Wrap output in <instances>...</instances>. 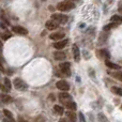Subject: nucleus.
Returning <instances> with one entry per match:
<instances>
[{
  "label": "nucleus",
  "mask_w": 122,
  "mask_h": 122,
  "mask_svg": "<svg viewBox=\"0 0 122 122\" xmlns=\"http://www.w3.org/2000/svg\"><path fill=\"white\" fill-rule=\"evenodd\" d=\"M75 8V4L72 1H67V0H64L62 2H59L57 4V9L59 11H62V12H66V11H70L72 9Z\"/></svg>",
  "instance_id": "obj_1"
},
{
  "label": "nucleus",
  "mask_w": 122,
  "mask_h": 122,
  "mask_svg": "<svg viewBox=\"0 0 122 122\" xmlns=\"http://www.w3.org/2000/svg\"><path fill=\"white\" fill-rule=\"evenodd\" d=\"M13 82H14V87H15V88L18 89V90H20V91H25L26 89L28 88L27 84H26L23 79H20V78H15Z\"/></svg>",
  "instance_id": "obj_2"
},
{
  "label": "nucleus",
  "mask_w": 122,
  "mask_h": 122,
  "mask_svg": "<svg viewBox=\"0 0 122 122\" xmlns=\"http://www.w3.org/2000/svg\"><path fill=\"white\" fill-rule=\"evenodd\" d=\"M51 19H54V20L58 21V23L60 24H65L67 21V16L64 14H53L51 15Z\"/></svg>",
  "instance_id": "obj_3"
},
{
  "label": "nucleus",
  "mask_w": 122,
  "mask_h": 122,
  "mask_svg": "<svg viewBox=\"0 0 122 122\" xmlns=\"http://www.w3.org/2000/svg\"><path fill=\"white\" fill-rule=\"evenodd\" d=\"M58 26H59L58 21L54 20V19H49V20H47L46 23H45V27H46L48 30H55V29H57Z\"/></svg>",
  "instance_id": "obj_4"
},
{
  "label": "nucleus",
  "mask_w": 122,
  "mask_h": 122,
  "mask_svg": "<svg viewBox=\"0 0 122 122\" xmlns=\"http://www.w3.org/2000/svg\"><path fill=\"white\" fill-rule=\"evenodd\" d=\"M56 86H57V88L61 91H67L70 89L69 84H67L66 81H64V80H59V81H57Z\"/></svg>",
  "instance_id": "obj_5"
},
{
  "label": "nucleus",
  "mask_w": 122,
  "mask_h": 122,
  "mask_svg": "<svg viewBox=\"0 0 122 122\" xmlns=\"http://www.w3.org/2000/svg\"><path fill=\"white\" fill-rule=\"evenodd\" d=\"M60 70L62 71V73H64L66 76L71 75V70H70V63L69 62L61 63L60 64Z\"/></svg>",
  "instance_id": "obj_6"
},
{
  "label": "nucleus",
  "mask_w": 122,
  "mask_h": 122,
  "mask_svg": "<svg viewBox=\"0 0 122 122\" xmlns=\"http://www.w3.org/2000/svg\"><path fill=\"white\" fill-rule=\"evenodd\" d=\"M12 30L18 34H23V36H26L28 33V30L21 26H14V27H12Z\"/></svg>",
  "instance_id": "obj_7"
},
{
  "label": "nucleus",
  "mask_w": 122,
  "mask_h": 122,
  "mask_svg": "<svg viewBox=\"0 0 122 122\" xmlns=\"http://www.w3.org/2000/svg\"><path fill=\"white\" fill-rule=\"evenodd\" d=\"M65 36V34L63 32H55V33H51L49 36V39L51 40H54V41H59V40H62L63 38Z\"/></svg>",
  "instance_id": "obj_8"
},
{
  "label": "nucleus",
  "mask_w": 122,
  "mask_h": 122,
  "mask_svg": "<svg viewBox=\"0 0 122 122\" xmlns=\"http://www.w3.org/2000/svg\"><path fill=\"white\" fill-rule=\"evenodd\" d=\"M67 44V40L65 39V40H59V41H57L56 43H54V47L55 48H57V49H62V48H64L65 47V45Z\"/></svg>",
  "instance_id": "obj_9"
},
{
  "label": "nucleus",
  "mask_w": 122,
  "mask_h": 122,
  "mask_svg": "<svg viewBox=\"0 0 122 122\" xmlns=\"http://www.w3.org/2000/svg\"><path fill=\"white\" fill-rule=\"evenodd\" d=\"M63 104H64L65 107H66L69 110H76V108H77V105H76V103H75V102H73L72 100H70V101H66V102H63Z\"/></svg>",
  "instance_id": "obj_10"
},
{
  "label": "nucleus",
  "mask_w": 122,
  "mask_h": 122,
  "mask_svg": "<svg viewBox=\"0 0 122 122\" xmlns=\"http://www.w3.org/2000/svg\"><path fill=\"white\" fill-rule=\"evenodd\" d=\"M72 51H73V56H74V59L76 61H79L80 59V51H79V48H78L77 45H73V47H72Z\"/></svg>",
  "instance_id": "obj_11"
},
{
  "label": "nucleus",
  "mask_w": 122,
  "mask_h": 122,
  "mask_svg": "<svg viewBox=\"0 0 122 122\" xmlns=\"http://www.w3.org/2000/svg\"><path fill=\"white\" fill-rule=\"evenodd\" d=\"M59 100L61 102H66V101H70V100H72V97L69 94V93H66L64 91V92H61L59 94Z\"/></svg>",
  "instance_id": "obj_12"
},
{
  "label": "nucleus",
  "mask_w": 122,
  "mask_h": 122,
  "mask_svg": "<svg viewBox=\"0 0 122 122\" xmlns=\"http://www.w3.org/2000/svg\"><path fill=\"white\" fill-rule=\"evenodd\" d=\"M66 116H67V119H69L70 122H76V120H77V117H76L74 110H69V112H66Z\"/></svg>",
  "instance_id": "obj_13"
},
{
  "label": "nucleus",
  "mask_w": 122,
  "mask_h": 122,
  "mask_svg": "<svg viewBox=\"0 0 122 122\" xmlns=\"http://www.w3.org/2000/svg\"><path fill=\"white\" fill-rule=\"evenodd\" d=\"M54 57H55L56 60H64L66 55L63 51H55L54 53Z\"/></svg>",
  "instance_id": "obj_14"
},
{
  "label": "nucleus",
  "mask_w": 122,
  "mask_h": 122,
  "mask_svg": "<svg viewBox=\"0 0 122 122\" xmlns=\"http://www.w3.org/2000/svg\"><path fill=\"white\" fill-rule=\"evenodd\" d=\"M0 100H1L3 103H5V104L11 103V102H12V97H11L10 95H8V94H4V93L0 94Z\"/></svg>",
  "instance_id": "obj_15"
},
{
  "label": "nucleus",
  "mask_w": 122,
  "mask_h": 122,
  "mask_svg": "<svg viewBox=\"0 0 122 122\" xmlns=\"http://www.w3.org/2000/svg\"><path fill=\"white\" fill-rule=\"evenodd\" d=\"M110 21L112 23H116V24H122V16L120 15H114V16L110 18Z\"/></svg>",
  "instance_id": "obj_16"
},
{
  "label": "nucleus",
  "mask_w": 122,
  "mask_h": 122,
  "mask_svg": "<svg viewBox=\"0 0 122 122\" xmlns=\"http://www.w3.org/2000/svg\"><path fill=\"white\" fill-rule=\"evenodd\" d=\"M106 65H107L108 67H110V69H114V70H120V69H121L120 65L116 64V63L110 62L109 60H106Z\"/></svg>",
  "instance_id": "obj_17"
},
{
  "label": "nucleus",
  "mask_w": 122,
  "mask_h": 122,
  "mask_svg": "<svg viewBox=\"0 0 122 122\" xmlns=\"http://www.w3.org/2000/svg\"><path fill=\"white\" fill-rule=\"evenodd\" d=\"M54 112H56V114H58V115H63V112H64V109H63V107H61V106L59 105H55L54 106Z\"/></svg>",
  "instance_id": "obj_18"
},
{
  "label": "nucleus",
  "mask_w": 122,
  "mask_h": 122,
  "mask_svg": "<svg viewBox=\"0 0 122 122\" xmlns=\"http://www.w3.org/2000/svg\"><path fill=\"white\" fill-rule=\"evenodd\" d=\"M112 93H115V94L122 97V88H119V87H112Z\"/></svg>",
  "instance_id": "obj_19"
},
{
  "label": "nucleus",
  "mask_w": 122,
  "mask_h": 122,
  "mask_svg": "<svg viewBox=\"0 0 122 122\" xmlns=\"http://www.w3.org/2000/svg\"><path fill=\"white\" fill-rule=\"evenodd\" d=\"M3 85L5 86V88L8 89V91H10L11 88H12V86H11V81H10V79H9V78H4Z\"/></svg>",
  "instance_id": "obj_20"
},
{
  "label": "nucleus",
  "mask_w": 122,
  "mask_h": 122,
  "mask_svg": "<svg viewBox=\"0 0 122 122\" xmlns=\"http://www.w3.org/2000/svg\"><path fill=\"white\" fill-rule=\"evenodd\" d=\"M97 119H99L100 122H108L107 118L105 117V115L104 114H99L97 115Z\"/></svg>",
  "instance_id": "obj_21"
},
{
  "label": "nucleus",
  "mask_w": 122,
  "mask_h": 122,
  "mask_svg": "<svg viewBox=\"0 0 122 122\" xmlns=\"http://www.w3.org/2000/svg\"><path fill=\"white\" fill-rule=\"evenodd\" d=\"M117 26H118V24H116V23H112V24H109V25H107V26H105V27H104V31L110 30L112 28H115V27H117Z\"/></svg>",
  "instance_id": "obj_22"
},
{
  "label": "nucleus",
  "mask_w": 122,
  "mask_h": 122,
  "mask_svg": "<svg viewBox=\"0 0 122 122\" xmlns=\"http://www.w3.org/2000/svg\"><path fill=\"white\" fill-rule=\"evenodd\" d=\"M0 36H1L2 40H8L9 38H11V33H9V32H3V33H0Z\"/></svg>",
  "instance_id": "obj_23"
},
{
  "label": "nucleus",
  "mask_w": 122,
  "mask_h": 122,
  "mask_svg": "<svg viewBox=\"0 0 122 122\" xmlns=\"http://www.w3.org/2000/svg\"><path fill=\"white\" fill-rule=\"evenodd\" d=\"M3 115H4V117H9V118H13V115H12V112H11L10 110H8V109H3Z\"/></svg>",
  "instance_id": "obj_24"
},
{
  "label": "nucleus",
  "mask_w": 122,
  "mask_h": 122,
  "mask_svg": "<svg viewBox=\"0 0 122 122\" xmlns=\"http://www.w3.org/2000/svg\"><path fill=\"white\" fill-rule=\"evenodd\" d=\"M34 121H36V122H45V118L43 116H38Z\"/></svg>",
  "instance_id": "obj_25"
},
{
  "label": "nucleus",
  "mask_w": 122,
  "mask_h": 122,
  "mask_svg": "<svg viewBox=\"0 0 122 122\" xmlns=\"http://www.w3.org/2000/svg\"><path fill=\"white\" fill-rule=\"evenodd\" d=\"M112 75H114L116 78H118L119 80H121V81H122V72H119V73H115V74H112Z\"/></svg>",
  "instance_id": "obj_26"
},
{
  "label": "nucleus",
  "mask_w": 122,
  "mask_h": 122,
  "mask_svg": "<svg viewBox=\"0 0 122 122\" xmlns=\"http://www.w3.org/2000/svg\"><path fill=\"white\" fill-rule=\"evenodd\" d=\"M3 122H15V120L13 118H9V117H4Z\"/></svg>",
  "instance_id": "obj_27"
},
{
  "label": "nucleus",
  "mask_w": 122,
  "mask_h": 122,
  "mask_svg": "<svg viewBox=\"0 0 122 122\" xmlns=\"http://www.w3.org/2000/svg\"><path fill=\"white\" fill-rule=\"evenodd\" d=\"M78 117H79V120H80V122H86V119H85V116L82 115V112H79Z\"/></svg>",
  "instance_id": "obj_28"
},
{
  "label": "nucleus",
  "mask_w": 122,
  "mask_h": 122,
  "mask_svg": "<svg viewBox=\"0 0 122 122\" xmlns=\"http://www.w3.org/2000/svg\"><path fill=\"white\" fill-rule=\"evenodd\" d=\"M0 88H1L2 91H4V92H8V89L5 88V86H4V85H0Z\"/></svg>",
  "instance_id": "obj_29"
},
{
  "label": "nucleus",
  "mask_w": 122,
  "mask_h": 122,
  "mask_svg": "<svg viewBox=\"0 0 122 122\" xmlns=\"http://www.w3.org/2000/svg\"><path fill=\"white\" fill-rule=\"evenodd\" d=\"M18 122H29V121H27L26 119H24L23 117H18Z\"/></svg>",
  "instance_id": "obj_30"
},
{
  "label": "nucleus",
  "mask_w": 122,
  "mask_h": 122,
  "mask_svg": "<svg viewBox=\"0 0 122 122\" xmlns=\"http://www.w3.org/2000/svg\"><path fill=\"white\" fill-rule=\"evenodd\" d=\"M118 10H119V12L122 14V1L121 2H119V8H118Z\"/></svg>",
  "instance_id": "obj_31"
},
{
  "label": "nucleus",
  "mask_w": 122,
  "mask_h": 122,
  "mask_svg": "<svg viewBox=\"0 0 122 122\" xmlns=\"http://www.w3.org/2000/svg\"><path fill=\"white\" fill-rule=\"evenodd\" d=\"M59 122H69V119H65V118H61Z\"/></svg>",
  "instance_id": "obj_32"
},
{
  "label": "nucleus",
  "mask_w": 122,
  "mask_h": 122,
  "mask_svg": "<svg viewBox=\"0 0 122 122\" xmlns=\"http://www.w3.org/2000/svg\"><path fill=\"white\" fill-rule=\"evenodd\" d=\"M0 71H1V72H4V67H3V65H2L1 62H0Z\"/></svg>",
  "instance_id": "obj_33"
},
{
  "label": "nucleus",
  "mask_w": 122,
  "mask_h": 122,
  "mask_svg": "<svg viewBox=\"0 0 122 122\" xmlns=\"http://www.w3.org/2000/svg\"><path fill=\"white\" fill-rule=\"evenodd\" d=\"M2 55V44H1V42H0V56Z\"/></svg>",
  "instance_id": "obj_34"
},
{
  "label": "nucleus",
  "mask_w": 122,
  "mask_h": 122,
  "mask_svg": "<svg viewBox=\"0 0 122 122\" xmlns=\"http://www.w3.org/2000/svg\"><path fill=\"white\" fill-rule=\"evenodd\" d=\"M67 1H76V0H67Z\"/></svg>",
  "instance_id": "obj_35"
},
{
  "label": "nucleus",
  "mask_w": 122,
  "mask_h": 122,
  "mask_svg": "<svg viewBox=\"0 0 122 122\" xmlns=\"http://www.w3.org/2000/svg\"><path fill=\"white\" fill-rule=\"evenodd\" d=\"M121 108H122V106H121Z\"/></svg>",
  "instance_id": "obj_36"
}]
</instances>
